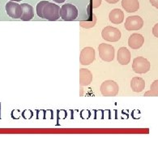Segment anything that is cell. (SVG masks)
Masks as SVG:
<instances>
[{
    "label": "cell",
    "instance_id": "1",
    "mask_svg": "<svg viewBox=\"0 0 158 146\" xmlns=\"http://www.w3.org/2000/svg\"><path fill=\"white\" fill-rule=\"evenodd\" d=\"M37 15L40 18L49 21H55L60 18V7L49 1H41L36 8Z\"/></svg>",
    "mask_w": 158,
    "mask_h": 146
},
{
    "label": "cell",
    "instance_id": "2",
    "mask_svg": "<svg viewBox=\"0 0 158 146\" xmlns=\"http://www.w3.org/2000/svg\"><path fill=\"white\" fill-rule=\"evenodd\" d=\"M60 16L63 20L72 21L78 17V9L72 3H66L60 8Z\"/></svg>",
    "mask_w": 158,
    "mask_h": 146
},
{
    "label": "cell",
    "instance_id": "3",
    "mask_svg": "<svg viewBox=\"0 0 158 146\" xmlns=\"http://www.w3.org/2000/svg\"><path fill=\"white\" fill-rule=\"evenodd\" d=\"M99 56L105 62H112L114 59L115 50L112 45L101 43L98 46Z\"/></svg>",
    "mask_w": 158,
    "mask_h": 146
},
{
    "label": "cell",
    "instance_id": "4",
    "mask_svg": "<svg viewBox=\"0 0 158 146\" xmlns=\"http://www.w3.org/2000/svg\"><path fill=\"white\" fill-rule=\"evenodd\" d=\"M121 32L119 29L112 27V26H106L102 29L101 37L104 40L109 42H119L121 39Z\"/></svg>",
    "mask_w": 158,
    "mask_h": 146
},
{
    "label": "cell",
    "instance_id": "5",
    "mask_svg": "<svg viewBox=\"0 0 158 146\" xmlns=\"http://www.w3.org/2000/svg\"><path fill=\"white\" fill-rule=\"evenodd\" d=\"M100 90L103 96L114 97L119 93V87L114 80H106L101 84Z\"/></svg>",
    "mask_w": 158,
    "mask_h": 146
},
{
    "label": "cell",
    "instance_id": "6",
    "mask_svg": "<svg viewBox=\"0 0 158 146\" xmlns=\"http://www.w3.org/2000/svg\"><path fill=\"white\" fill-rule=\"evenodd\" d=\"M132 69L136 73L144 74L150 70V63L147 59L140 56L133 60Z\"/></svg>",
    "mask_w": 158,
    "mask_h": 146
},
{
    "label": "cell",
    "instance_id": "7",
    "mask_svg": "<svg viewBox=\"0 0 158 146\" xmlns=\"http://www.w3.org/2000/svg\"><path fill=\"white\" fill-rule=\"evenodd\" d=\"M5 9L7 14L13 19H20L23 14L22 6L21 4H19L17 2H8L6 4Z\"/></svg>",
    "mask_w": 158,
    "mask_h": 146
},
{
    "label": "cell",
    "instance_id": "8",
    "mask_svg": "<svg viewBox=\"0 0 158 146\" xmlns=\"http://www.w3.org/2000/svg\"><path fill=\"white\" fill-rule=\"evenodd\" d=\"M95 56H96V53L92 47H85L80 52L79 63L80 64L84 66L90 65L95 60Z\"/></svg>",
    "mask_w": 158,
    "mask_h": 146
},
{
    "label": "cell",
    "instance_id": "9",
    "mask_svg": "<svg viewBox=\"0 0 158 146\" xmlns=\"http://www.w3.org/2000/svg\"><path fill=\"white\" fill-rule=\"evenodd\" d=\"M143 26V19L139 15L128 16L125 21V29L127 31H136L140 30Z\"/></svg>",
    "mask_w": 158,
    "mask_h": 146
},
{
    "label": "cell",
    "instance_id": "10",
    "mask_svg": "<svg viewBox=\"0 0 158 146\" xmlns=\"http://www.w3.org/2000/svg\"><path fill=\"white\" fill-rule=\"evenodd\" d=\"M144 43V37L140 33H133L128 39V46L131 49L138 50Z\"/></svg>",
    "mask_w": 158,
    "mask_h": 146
},
{
    "label": "cell",
    "instance_id": "11",
    "mask_svg": "<svg viewBox=\"0 0 158 146\" xmlns=\"http://www.w3.org/2000/svg\"><path fill=\"white\" fill-rule=\"evenodd\" d=\"M117 60L121 65H127L131 61V52L126 47H121L118 50Z\"/></svg>",
    "mask_w": 158,
    "mask_h": 146
},
{
    "label": "cell",
    "instance_id": "12",
    "mask_svg": "<svg viewBox=\"0 0 158 146\" xmlns=\"http://www.w3.org/2000/svg\"><path fill=\"white\" fill-rule=\"evenodd\" d=\"M92 80V74L87 68L79 69V84L81 86H88Z\"/></svg>",
    "mask_w": 158,
    "mask_h": 146
},
{
    "label": "cell",
    "instance_id": "13",
    "mask_svg": "<svg viewBox=\"0 0 158 146\" xmlns=\"http://www.w3.org/2000/svg\"><path fill=\"white\" fill-rule=\"evenodd\" d=\"M109 21L114 25H120L124 20V13L121 9L115 8L109 12Z\"/></svg>",
    "mask_w": 158,
    "mask_h": 146
},
{
    "label": "cell",
    "instance_id": "14",
    "mask_svg": "<svg viewBox=\"0 0 158 146\" xmlns=\"http://www.w3.org/2000/svg\"><path fill=\"white\" fill-rule=\"evenodd\" d=\"M122 7L126 12H136L140 8L138 0H122Z\"/></svg>",
    "mask_w": 158,
    "mask_h": 146
},
{
    "label": "cell",
    "instance_id": "15",
    "mask_svg": "<svg viewBox=\"0 0 158 146\" xmlns=\"http://www.w3.org/2000/svg\"><path fill=\"white\" fill-rule=\"evenodd\" d=\"M131 88L135 93H140L145 88V81L140 77H133L131 81Z\"/></svg>",
    "mask_w": 158,
    "mask_h": 146
},
{
    "label": "cell",
    "instance_id": "16",
    "mask_svg": "<svg viewBox=\"0 0 158 146\" xmlns=\"http://www.w3.org/2000/svg\"><path fill=\"white\" fill-rule=\"evenodd\" d=\"M21 6L23 8V14L20 18V20L24 21H29L32 20L34 17V12L32 6L28 3H22Z\"/></svg>",
    "mask_w": 158,
    "mask_h": 146
},
{
    "label": "cell",
    "instance_id": "17",
    "mask_svg": "<svg viewBox=\"0 0 158 146\" xmlns=\"http://www.w3.org/2000/svg\"><path fill=\"white\" fill-rule=\"evenodd\" d=\"M144 96H156L158 97V80L153 81L150 86V90L146 92Z\"/></svg>",
    "mask_w": 158,
    "mask_h": 146
},
{
    "label": "cell",
    "instance_id": "18",
    "mask_svg": "<svg viewBox=\"0 0 158 146\" xmlns=\"http://www.w3.org/2000/svg\"><path fill=\"white\" fill-rule=\"evenodd\" d=\"M101 4V0H92V8H99Z\"/></svg>",
    "mask_w": 158,
    "mask_h": 146
},
{
    "label": "cell",
    "instance_id": "19",
    "mask_svg": "<svg viewBox=\"0 0 158 146\" xmlns=\"http://www.w3.org/2000/svg\"><path fill=\"white\" fill-rule=\"evenodd\" d=\"M153 34L156 37H158V24L154 25V27L153 28Z\"/></svg>",
    "mask_w": 158,
    "mask_h": 146
},
{
    "label": "cell",
    "instance_id": "20",
    "mask_svg": "<svg viewBox=\"0 0 158 146\" xmlns=\"http://www.w3.org/2000/svg\"><path fill=\"white\" fill-rule=\"evenodd\" d=\"M150 1L151 4L153 6V7H155L156 8H157L158 9V0H149Z\"/></svg>",
    "mask_w": 158,
    "mask_h": 146
},
{
    "label": "cell",
    "instance_id": "21",
    "mask_svg": "<svg viewBox=\"0 0 158 146\" xmlns=\"http://www.w3.org/2000/svg\"><path fill=\"white\" fill-rule=\"evenodd\" d=\"M119 0H106V2H107L108 3H110V4H114V3H117L119 2Z\"/></svg>",
    "mask_w": 158,
    "mask_h": 146
},
{
    "label": "cell",
    "instance_id": "22",
    "mask_svg": "<svg viewBox=\"0 0 158 146\" xmlns=\"http://www.w3.org/2000/svg\"><path fill=\"white\" fill-rule=\"evenodd\" d=\"M53 1L56 3H64L66 0H53Z\"/></svg>",
    "mask_w": 158,
    "mask_h": 146
},
{
    "label": "cell",
    "instance_id": "23",
    "mask_svg": "<svg viewBox=\"0 0 158 146\" xmlns=\"http://www.w3.org/2000/svg\"><path fill=\"white\" fill-rule=\"evenodd\" d=\"M10 1H13V2H21L22 0H10Z\"/></svg>",
    "mask_w": 158,
    "mask_h": 146
}]
</instances>
